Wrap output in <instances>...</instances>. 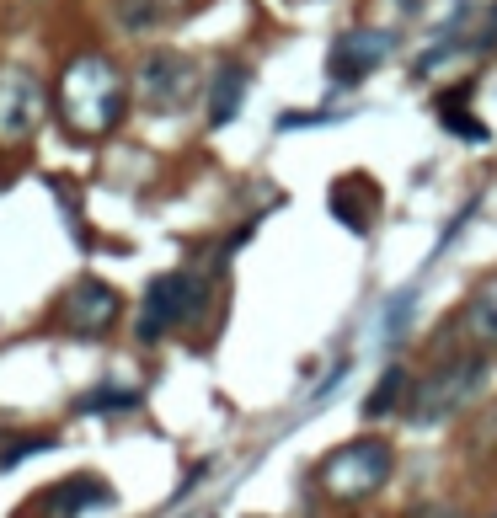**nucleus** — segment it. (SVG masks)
Instances as JSON below:
<instances>
[{
  "mask_svg": "<svg viewBox=\"0 0 497 518\" xmlns=\"http://www.w3.org/2000/svg\"><path fill=\"white\" fill-rule=\"evenodd\" d=\"M439 123H444V129L449 134H460V139H492V129H487V123H476L471 113H460V102H439Z\"/></svg>",
  "mask_w": 497,
  "mask_h": 518,
  "instance_id": "nucleus-15",
  "label": "nucleus"
},
{
  "mask_svg": "<svg viewBox=\"0 0 497 518\" xmlns=\"http://www.w3.org/2000/svg\"><path fill=\"white\" fill-rule=\"evenodd\" d=\"M476 374H481L476 358H460V364L439 369V374H433V380L412 396V422H439V417L449 412V406H460L465 396H471Z\"/></svg>",
  "mask_w": 497,
  "mask_h": 518,
  "instance_id": "nucleus-8",
  "label": "nucleus"
},
{
  "mask_svg": "<svg viewBox=\"0 0 497 518\" xmlns=\"http://www.w3.org/2000/svg\"><path fill=\"white\" fill-rule=\"evenodd\" d=\"M123 316V300L113 284H102V278H75L65 289V300H59V321H65V332L75 337H107Z\"/></svg>",
  "mask_w": 497,
  "mask_h": 518,
  "instance_id": "nucleus-6",
  "label": "nucleus"
},
{
  "mask_svg": "<svg viewBox=\"0 0 497 518\" xmlns=\"http://www.w3.org/2000/svg\"><path fill=\"white\" fill-rule=\"evenodd\" d=\"M391 449L380 444V438H353V444L343 449H332L321 460L316 470V481H321V492L326 497H337V502H359V497H375L385 481H391Z\"/></svg>",
  "mask_w": 497,
  "mask_h": 518,
  "instance_id": "nucleus-2",
  "label": "nucleus"
},
{
  "mask_svg": "<svg viewBox=\"0 0 497 518\" xmlns=\"http://www.w3.org/2000/svg\"><path fill=\"white\" fill-rule=\"evenodd\" d=\"M465 332H471L476 342H487V348H497V278H487L471 300H465Z\"/></svg>",
  "mask_w": 497,
  "mask_h": 518,
  "instance_id": "nucleus-12",
  "label": "nucleus"
},
{
  "mask_svg": "<svg viewBox=\"0 0 497 518\" xmlns=\"http://www.w3.org/2000/svg\"><path fill=\"white\" fill-rule=\"evenodd\" d=\"M107 17L118 33H150L177 17V0H107Z\"/></svg>",
  "mask_w": 497,
  "mask_h": 518,
  "instance_id": "nucleus-11",
  "label": "nucleus"
},
{
  "mask_svg": "<svg viewBox=\"0 0 497 518\" xmlns=\"http://www.w3.org/2000/svg\"><path fill=\"white\" fill-rule=\"evenodd\" d=\"M396 49V33H385V27H353L332 43V54H326V75H332L337 86H359L375 65H385V54Z\"/></svg>",
  "mask_w": 497,
  "mask_h": 518,
  "instance_id": "nucleus-7",
  "label": "nucleus"
},
{
  "mask_svg": "<svg viewBox=\"0 0 497 518\" xmlns=\"http://www.w3.org/2000/svg\"><path fill=\"white\" fill-rule=\"evenodd\" d=\"M492 27H497V11H492Z\"/></svg>",
  "mask_w": 497,
  "mask_h": 518,
  "instance_id": "nucleus-18",
  "label": "nucleus"
},
{
  "mask_svg": "<svg viewBox=\"0 0 497 518\" xmlns=\"http://www.w3.org/2000/svg\"><path fill=\"white\" fill-rule=\"evenodd\" d=\"M43 81L22 59H0V145H27L43 123Z\"/></svg>",
  "mask_w": 497,
  "mask_h": 518,
  "instance_id": "nucleus-3",
  "label": "nucleus"
},
{
  "mask_svg": "<svg viewBox=\"0 0 497 518\" xmlns=\"http://www.w3.org/2000/svg\"><path fill=\"white\" fill-rule=\"evenodd\" d=\"M412 305H417V294L412 289H396L391 294V305H385V342H401V332H407V316H412Z\"/></svg>",
  "mask_w": 497,
  "mask_h": 518,
  "instance_id": "nucleus-16",
  "label": "nucleus"
},
{
  "mask_svg": "<svg viewBox=\"0 0 497 518\" xmlns=\"http://www.w3.org/2000/svg\"><path fill=\"white\" fill-rule=\"evenodd\" d=\"M43 449H54V433H27V438H17V444L0 454V470H17L22 460H33V454H43Z\"/></svg>",
  "mask_w": 497,
  "mask_h": 518,
  "instance_id": "nucleus-17",
  "label": "nucleus"
},
{
  "mask_svg": "<svg viewBox=\"0 0 497 518\" xmlns=\"http://www.w3.org/2000/svg\"><path fill=\"white\" fill-rule=\"evenodd\" d=\"M134 91L150 113H182L198 97V65L188 54H150L134 70Z\"/></svg>",
  "mask_w": 497,
  "mask_h": 518,
  "instance_id": "nucleus-5",
  "label": "nucleus"
},
{
  "mask_svg": "<svg viewBox=\"0 0 497 518\" xmlns=\"http://www.w3.org/2000/svg\"><path fill=\"white\" fill-rule=\"evenodd\" d=\"M407 6H417V0H407Z\"/></svg>",
  "mask_w": 497,
  "mask_h": 518,
  "instance_id": "nucleus-19",
  "label": "nucleus"
},
{
  "mask_svg": "<svg viewBox=\"0 0 497 518\" xmlns=\"http://www.w3.org/2000/svg\"><path fill=\"white\" fill-rule=\"evenodd\" d=\"M86 508H113V486L102 476H70L33 502V513H43V518H81Z\"/></svg>",
  "mask_w": 497,
  "mask_h": 518,
  "instance_id": "nucleus-9",
  "label": "nucleus"
},
{
  "mask_svg": "<svg viewBox=\"0 0 497 518\" xmlns=\"http://www.w3.org/2000/svg\"><path fill=\"white\" fill-rule=\"evenodd\" d=\"M134 406H139V390L97 385V390H86V396L75 401V412H86V417H107V412H134Z\"/></svg>",
  "mask_w": 497,
  "mask_h": 518,
  "instance_id": "nucleus-13",
  "label": "nucleus"
},
{
  "mask_svg": "<svg viewBox=\"0 0 497 518\" xmlns=\"http://www.w3.org/2000/svg\"><path fill=\"white\" fill-rule=\"evenodd\" d=\"M198 305H204V284H198L193 273H161V278H150L145 310H139L134 337H139V342H161L172 326L188 321Z\"/></svg>",
  "mask_w": 497,
  "mask_h": 518,
  "instance_id": "nucleus-4",
  "label": "nucleus"
},
{
  "mask_svg": "<svg viewBox=\"0 0 497 518\" xmlns=\"http://www.w3.org/2000/svg\"><path fill=\"white\" fill-rule=\"evenodd\" d=\"M54 113L75 139H102L129 113V81H123V70L107 54H75L70 65L59 70Z\"/></svg>",
  "mask_w": 497,
  "mask_h": 518,
  "instance_id": "nucleus-1",
  "label": "nucleus"
},
{
  "mask_svg": "<svg viewBox=\"0 0 497 518\" xmlns=\"http://www.w3.org/2000/svg\"><path fill=\"white\" fill-rule=\"evenodd\" d=\"M246 86H252V70H246V65H236V59L214 70V81H209V123H214V129H225V123L241 113V102H246Z\"/></svg>",
  "mask_w": 497,
  "mask_h": 518,
  "instance_id": "nucleus-10",
  "label": "nucleus"
},
{
  "mask_svg": "<svg viewBox=\"0 0 497 518\" xmlns=\"http://www.w3.org/2000/svg\"><path fill=\"white\" fill-rule=\"evenodd\" d=\"M407 396V369L401 364H391L385 369V380L375 385V396L364 401V417H385V412H396V401Z\"/></svg>",
  "mask_w": 497,
  "mask_h": 518,
  "instance_id": "nucleus-14",
  "label": "nucleus"
}]
</instances>
